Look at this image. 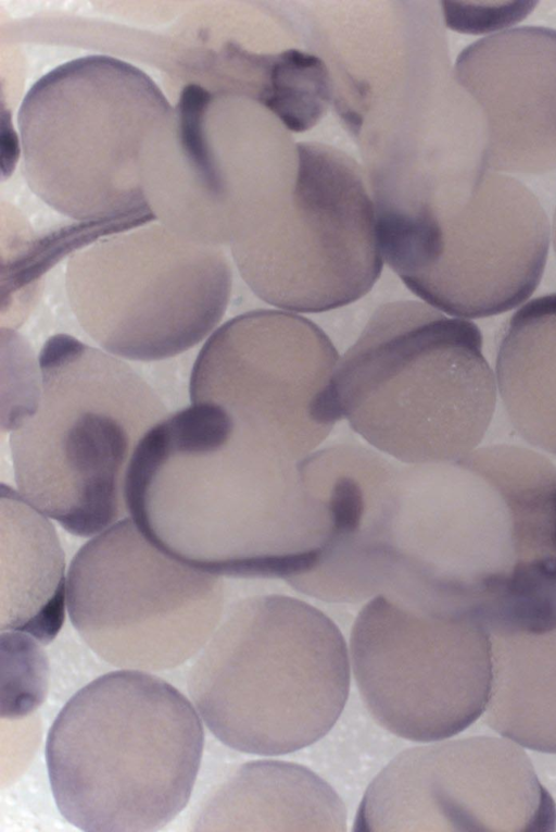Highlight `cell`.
Segmentation results:
<instances>
[{"label":"cell","mask_w":556,"mask_h":832,"mask_svg":"<svg viewBox=\"0 0 556 832\" xmlns=\"http://www.w3.org/2000/svg\"><path fill=\"white\" fill-rule=\"evenodd\" d=\"M379 549L387 589L488 633L556 622V467L498 444L454 460L399 463Z\"/></svg>","instance_id":"obj_1"},{"label":"cell","mask_w":556,"mask_h":832,"mask_svg":"<svg viewBox=\"0 0 556 832\" xmlns=\"http://www.w3.org/2000/svg\"><path fill=\"white\" fill-rule=\"evenodd\" d=\"M126 504L157 547L218 576L290 582L315 567L327 534L302 460L240 437L207 402L148 433L128 470Z\"/></svg>","instance_id":"obj_2"},{"label":"cell","mask_w":556,"mask_h":832,"mask_svg":"<svg viewBox=\"0 0 556 832\" xmlns=\"http://www.w3.org/2000/svg\"><path fill=\"white\" fill-rule=\"evenodd\" d=\"M204 747L197 708L168 682L122 669L77 691L48 732L60 814L93 832L156 831L191 796Z\"/></svg>","instance_id":"obj_3"},{"label":"cell","mask_w":556,"mask_h":832,"mask_svg":"<svg viewBox=\"0 0 556 832\" xmlns=\"http://www.w3.org/2000/svg\"><path fill=\"white\" fill-rule=\"evenodd\" d=\"M39 370L9 430L18 493L70 533L97 535L128 513L130 463L166 408L127 363L68 335L46 342Z\"/></svg>","instance_id":"obj_4"},{"label":"cell","mask_w":556,"mask_h":832,"mask_svg":"<svg viewBox=\"0 0 556 832\" xmlns=\"http://www.w3.org/2000/svg\"><path fill=\"white\" fill-rule=\"evenodd\" d=\"M349 690V655L338 626L285 595L236 603L188 674V692L212 734L263 756L292 753L326 735Z\"/></svg>","instance_id":"obj_5"},{"label":"cell","mask_w":556,"mask_h":832,"mask_svg":"<svg viewBox=\"0 0 556 832\" xmlns=\"http://www.w3.org/2000/svg\"><path fill=\"white\" fill-rule=\"evenodd\" d=\"M336 389L353 430L404 463L472 451L496 402L479 327L413 300L375 311L339 359Z\"/></svg>","instance_id":"obj_6"},{"label":"cell","mask_w":556,"mask_h":832,"mask_svg":"<svg viewBox=\"0 0 556 832\" xmlns=\"http://www.w3.org/2000/svg\"><path fill=\"white\" fill-rule=\"evenodd\" d=\"M379 249L403 283L456 318L525 302L542 278L549 223L518 179L485 171L430 197L375 204Z\"/></svg>","instance_id":"obj_7"},{"label":"cell","mask_w":556,"mask_h":832,"mask_svg":"<svg viewBox=\"0 0 556 832\" xmlns=\"http://www.w3.org/2000/svg\"><path fill=\"white\" fill-rule=\"evenodd\" d=\"M296 158L292 188L249 215L230 244L262 300L323 312L359 299L381 273L375 206L345 154L299 144Z\"/></svg>","instance_id":"obj_8"},{"label":"cell","mask_w":556,"mask_h":832,"mask_svg":"<svg viewBox=\"0 0 556 832\" xmlns=\"http://www.w3.org/2000/svg\"><path fill=\"white\" fill-rule=\"evenodd\" d=\"M223 605L218 575L170 556L130 518L88 541L66 578L73 626L94 654L121 669L168 670L198 655Z\"/></svg>","instance_id":"obj_9"},{"label":"cell","mask_w":556,"mask_h":832,"mask_svg":"<svg viewBox=\"0 0 556 832\" xmlns=\"http://www.w3.org/2000/svg\"><path fill=\"white\" fill-rule=\"evenodd\" d=\"M65 284L73 313L101 348L154 361L190 349L216 327L231 269L222 250L150 227L76 253Z\"/></svg>","instance_id":"obj_10"},{"label":"cell","mask_w":556,"mask_h":832,"mask_svg":"<svg viewBox=\"0 0 556 832\" xmlns=\"http://www.w3.org/2000/svg\"><path fill=\"white\" fill-rule=\"evenodd\" d=\"M338 363L315 323L282 311H251L204 344L191 372L190 400L216 406L242 438L300 461L343 417Z\"/></svg>","instance_id":"obj_11"},{"label":"cell","mask_w":556,"mask_h":832,"mask_svg":"<svg viewBox=\"0 0 556 832\" xmlns=\"http://www.w3.org/2000/svg\"><path fill=\"white\" fill-rule=\"evenodd\" d=\"M350 648L365 705L400 737L447 738L483 713L491 645L488 632L468 618L380 594L357 616Z\"/></svg>","instance_id":"obj_12"},{"label":"cell","mask_w":556,"mask_h":832,"mask_svg":"<svg viewBox=\"0 0 556 832\" xmlns=\"http://www.w3.org/2000/svg\"><path fill=\"white\" fill-rule=\"evenodd\" d=\"M356 831L556 829V805L522 748L472 736L407 749L368 786Z\"/></svg>","instance_id":"obj_13"},{"label":"cell","mask_w":556,"mask_h":832,"mask_svg":"<svg viewBox=\"0 0 556 832\" xmlns=\"http://www.w3.org/2000/svg\"><path fill=\"white\" fill-rule=\"evenodd\" d=\"M454 77L482 113L488 171L556 169V29L525 26L479 39L458 55Z\"/></svg>","instance_id":"obj_14"},{"label":"cell","mask_w":556,"mask_h":832,"mask_svg":"<svg viewBox=\"0 0 556 832\" xmlns=\"http://www.w3.org/2000/svg\"><path fill=\"white\" fill-rule=\"evenodd\" d=\"M344 805L318 775L296 763L242 766L206 802L195 830L344 831Z\"/></svg>","instance_id":"obj_15"},{"label":"cell","mask_w":556,"mask_h":832,"mask_svg":"<svg viewBox=\"0 0 556 832\" xmlns=\"http://www.w3.org/2000/svg\"><path fill=\"white\" fill-rule=\"evenodd\" d=\"M65 561L46 516L1 485V631L48 644L64 621Z\"/></svg>","instance_id":"obj_16"},{"label":"cell","mask_w":556,"mask_h":832,"mask_svg":"<svg viewBox=\"0 0 556 832\" xmlns=\"http://www.w3.org/2000/svg\"><path fill=\"white\" fill-rule=\"evenodd\" d=\"M488 634L491 684L485 723L520 746L556 753V623Z\"/></svg>","instance_id":"obj_17"},{"label":"cell","mask_w":556,"mask_h":832,"mask_svg":"<svg viewBox=\"0 0 556 832\" xmlns=\"http://www.w3.org/2000/svg\"><path fill=\"white\" fill-rule=\"evenodd\" d=\"M496 383L514 429L556 455V293L532 299L510 318L498 346Z\"/></svg>","instance_id":"obj_18"},{"label":"cell","mask_w":556,"mask_h":832,"mask_svg":"<svg viewBox=\"0 0 556 832\" xmlns=\"http://www.w3.org/2000/svg\"><path fill=\"white\" fill-rule=\"evenodd\" d=\"M333 88L332 77L320 58L287 49L275 54L262 104L283 127L302 133L321 119L334 96Z\"/></svg>","instance_id":"obj_19"},{"label":"cell","mask_w":556,"mask_h":832,"mask_svg":"<svg viewBox=\"0 0 556 832\" xmlns=\"http://www.w3.org/2000/svg\"><path fill=\"white\" fill-rule=\"evenodd\" d=\"M40 642L28 634L1 633L2 660L8 661V682H2V717L18 718L31 712L45 699L48 659Z\"/></svg>","instance_id":"obj_20"},{"label":"cell","mask_w":556,"mask_h":832,"mask_svg":"<svg viewBox=\"0 0 556 832\" xmlns=\"http://www.w3.org/2000/svg\"><path fill=\"white\" fill-rule=\"evenodd\" d=\"M552 235H553L554 250H555V253H556V208H555V212H554V216H553Z\"/></svg>","instance_id":"obj_21"}]
</instances>
